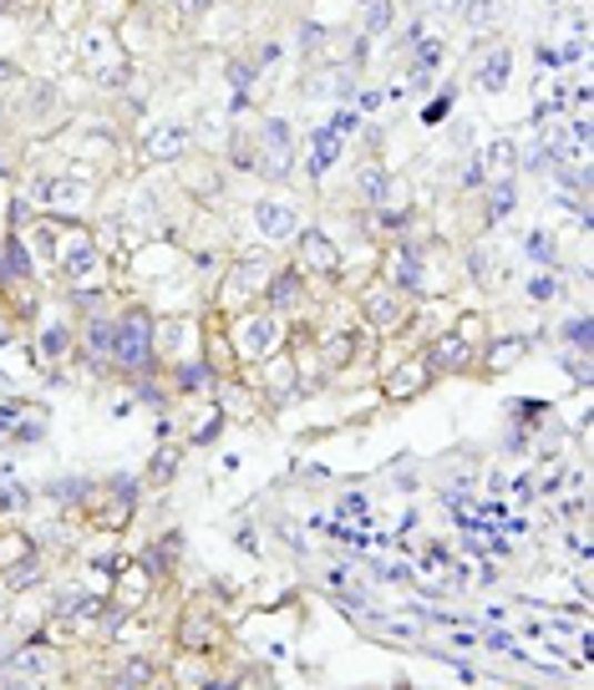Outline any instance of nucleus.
Masks as SVG:
<instances>
[{"label": "nucleus", "instance_id": "nucleus-11", "mask_svg": "<svg viewBox=\"0 0 594 690\" xmlns=\"http://www.w3.org/2000/svg\"><path fill=\"white\" fill-rule=\"evenodd\" d=\"M422 356H427L432 376H437V371H467V366L477 361V351H473V345H467L457 331H437V335L427 341V351H422Z\"/></svg>", "mask_w": 594, "mask_h": 690}, {"label": "nucleus", "instance_id": "nucleus-7", "mask_svg": "<svg viewBox=\"0 0 594 690\" xmlns=\"http://www.w3.org/2000/svg\"><path fill=\"white\" fill-rule=\"evenodd\" d=\"M300 244H295V270L305 280H341V250H335L331 239L321 229H300Z\"/></svg>", "mask_w": 594, "mask_h": 690}, {"label": "nucleus", "instance_id": "nucleus-16", "mask_svg": "<svg viewBox=\"0 0 594 690\" xmlns=\"http://www.w3.org/2000/svg\"><path fill=\"white\" fill-rule=\"evenodd\" d=\"M173 386H179V392H209V386H214V366L203 356L179 361V366H173Z\"/></svg>", "mask_w": 594, "mask_h": 690}, {"label": "nucleus", "instance_id": "nucleus-29", "mask_svg": "<svg viewBox=\"0 0 594 690\" xmlns=\"http://www.w3.org/2000/svg\"><path fill=\"white\" fill-rule=\"evenodd\" d=\"M564 341H570V345H590V321H570Z\"/></svg>", "mask_w": 594, "mask_h": 690}, {"label": "nucleus", "instance_id": "nucleus-20", "mask_svg": "<svg viewBox=\"0 0 594 690\" xmlns=\"http://www.w3.org/2000/svg\"><path fill=\"white\" fill-rule=\"evenodd\" d=\"M477 82H483L487 92H499V87L509 82V51H493V57L477 67Z\"/></svg>", "mask_w": 594, "mask_h": 690}, {"label": "nucleus", "instance_id": "nucleus-9", "mask_svg": "<svg viewBox=\"0 0 594 690\" xmlns=\"http://www.w3.org/2000/svg\"><path fill=\"white\" fill-rule=\"evenodd\" d=\"M427 386H432L427 356H406V361H396V371L386 366V382H381V392L392 396V402H412V396H422Z\"/></svg>", "mask_w": 594, "mask_h": 690}, {"label": "nucleus", "instance_id": "nucleus-17", "mask_svg": "<svg viewBox=\"0 0 594 690\" xmlns=\"http://www.w3.org/2000/svg\"><path fill=\"white\" fill-rule=\"evenodd\" d=\"M77 351V331L67 321H51L47 331H41V356L47 361H67Z\"/></svg>", "mask_w": 594, "mask_h": 690}, {"label": "nucleus", "instance_id": "nucleus-26", "mask_svg": "<svg viewBox=\"0 0 594 690\" xmlns=\"http://www.w3.org/2000/svg\"><path fill=\"white\" fill-rule=\"evenodd\" d=\"M250 77H254V61H229V87H234V97L250 92Z\"/></svg>", "mask_w": 594, "mask_h": 690}, {"label": "nucleus", "instance_id": "nucleus-30", "mask_svg": "<svg viewBox=\"0 0 594 690\" xmlns=\"http://www.w3.org/2000/svg\"><path fill=\"white\" fill-rule=\"evenodd\" d=\"M554 295V280H548V274H538L534 285H528V300H548Z\"/></svg>", "mask_w": 594, "mask_h": 690}, {"label": "nucleus", "instance_id": "nucleus-4", "mask_svg": "<svg viewBox=\"0 0 594 690\" xmlns=\"http://www.w3.org/2000/svg\"><path fill=\"white\" fill-rule=\"evenodd\" d=\"M274 264L270 260H239L234 270L224 274V290H219V310L224 315H239V310H254L264 300V285H270Z\"/></svg>", "mask_w": 594, "mask_h": 690}, {"label": "nucleus", "instance_id": "nucleus-21", "mask_svg": "<svg viewBox=\"0 0 594 690\" xmlns=\"http://www.w3.org/2000/svg\"><path fill=\"white\" fill-rule=\"evenodd\" d=\"M523 351H528V345H523V341H499V345H493V351H487V371H509L513 366V361H519L523 356Z\"/></svg>", "mask_w": 594, "mask_h": 690}, {"label": "nucleus", "instance_id": "nucleus-25", "mask_svg": "<svg viewBox=\"0 0 594 690\" xmlns=\"http://www.w3.org/2000/svg\"><path fill=\"white\" fill-rule=\"evenodd\" d=\"M513 158H519L513 138H499V143L487 148V158H483V163H493V173H509V168H513Z\"/></svg>", "mask_w": 594, "mask_h": 690}, {"label": "nucleus", "instance_id": "nucleus-5", "mask_svg": "<svg viewBox=\"0 0 594 690\" xmlns=\"http://www.w3.org/2000/svg\"><path fill=\"white\" fill-rule=\"evenodd\" d=\"M82 61L92 67V77L102 87L128 82V61H122V47H118V37H112L108 26H92V31L82 37Z\"/></svg>", "mask_w": 594, "mask_h": 690}, {"label": "nucleus", "instance_id": "nucleus-31", "mask_svg": "<svg viewBox=\"0 0 594 690\" xmlns=\"http://www.w3.org/2000/svg\"><path fill=\"white\" fill-rule=\"evenodd\" d=\"M179 680H209V670L203 666H179Z\"/></svg>", "mask_w": 594, "mask_h": 690}, {"label": "nucleus", "instance_id": "nucleus-15", "mask_svg": "<svg viewBox=\"0 0 594 690\" xmlns=\"http://www.w3.org/2000/svg\"><path fill=\"white\" fill-rule=\"evenodd\" d=\"M112 579H118V574H112ZM148 589H153V574H148V569H128L118 584H112V595H118V609H138Z\"/></svg>", "mask_w": 594, "mask_h": 690}, {"label": "nucleus", "instance_id": "nucleus-2", "mask_svg": "<svg viewBox=\"0 0 594 690\" xmlns=\"http://www.w3.org/2000/svg\"><path fill=\"white\" fill-rule=\"evenodd\" d=\"M112 366L128 376H148L158 366V321L148 310H128L112 321Z\"/></svg>", "mask_w": 594, "mask_h": 690}, {"label": "nucleus", "instance_id": "nucleus-6", "mask_svg": "<svg viewBox=\"0 0 594 690\" xmlns=\"http://www.w3.org/2000/svg\"><path fill=\"white\" fill-rule=\"evenodd\" d=\"M290 163H295V148H290V128L280 118H264L254 128V173H270V179H285Z\"/></svg>", "mask_w": 594, "mask_h": 690}, {"label": "nucleus", "instance_id": "nucleus-3", "mask_svg": "<svg viewBox=\"0 0 594 690\" xmlns=\"http://www.w3.org/2000/svg\"><path fill=\"white\" fill-rule=\"evenodd\" d=\"M361 321H366V331L376 335V341H386V335L412 331L416 305H412V295H406V290L386 285V280L376 274V280L361 290Z\"/></svg>", "mask_w": 594, "mask_h": 690}, {"label": "nucleus", "instance_id": "nucleus-1", "mask_svg": "<svg viewBox=\"0 0 594 690\" xmlns=\"http://www.w3.org/2000/svg\"><path fill=\"white\" fill-rule=\"evenodd\" d=\"M229 345H234V361L239 366H260L270 361L274 351H285V315H274L270 305H254V310H239L234 325H229Z\"/></svg>", "mask_w": 594, "mask_h": 690}, {"label": "nucleus", "instance_id": "nucleus-28", "mask_svg": "<svg viewBox=\"0 0 594 690\" xmlns=\"http://www.w3.org/2000/svg\"><path fill=\"white\" fill-rule=\"evenodd\" d=\"M528 254H534L538 264H554V244H548V234H534V239H528Z\"/></svg>", "mask_w": 594, "mask_h": 690}, {"label": "nucleus", "instance_id": "nucleus-18", "mask_svg": "<svg viewBox=\"0 0 594 690\" xmlns=\"http://www.w3.org/2000/svg\"><path fill=\"white\" fill-rule=\"evenodd\" d=\"M183 645H193V650L209 655V645H219V625L203 615V609H199V615L189 609V619H183Z\"/></svg>", "mask_w": 594, "mask_h": 690}, {"label": "nucleus", "instance_id": "nucleus-24", "mask_svg": "<svg viewBox=\"0 0 594 690\" xmlns=\"http://www.w3.org/2000/svg\"><path fill=\"white\" fill-rule=\"evenodd\" d=\"M483 315H457V325H447V331H457V335H463V341L467 345H473V351H477V345H483L487 341V331H483Z\"/></svg>", "mask_w": 594, "mask_h": 690}, {"label": "nucleus", "instance_id": "nucleus-10", "mask_svg": "<svg viewBox=\"0 0 594 690\" xmlns=\"http://www.w3.org/2000/svg\"><path fill=\"white\" fill-rule=\"evenodd\" d=\"M193 148V132L183 122H158L153 132L143 138V158L148 163H183Z\"/></svg>", "mask_w": 594, "mask_h": 690}, {"label": "nucleus", "instance_id": "nucleus-12", "mask_svg": "<svg viewBox=\"0 0 594 690\" xmlns=\"http://www.w3.org/2000/svg\"><path fill=\"white\" fill-rule=\"evenodd\" d=\"M41 199L51 203V214H57V219H67V214L82 219V214H87V203L97 199V189H92L87 179H51L47 189H41Z\"/></svg>", "mask_w": 594, "mask_h": 690}, {"label": "nucleus", "instance_id": "nucleus-27", "mask_svg": "<svg viewBox=\"0 0 594 690\" xmlns=\"http://www.w3.org/2000/svg\"><path fill=\"white\" fill-rule=\"evenodd\" d=\"M447 108H452V92H442L437 102H427V112H422V122H432V128H437V122L447 118Z\"/></svg>", "mask_w": 594, "mask_h": 690}, {"label": "nucleus", "instance_id": "nucleus-23", "mask_svg": "<svg viewBox=\"0 0 594 690\" xmlns=\"http://www.w3.org/2000/svg\"><path fill=\"white\" fill-rule=\"evenodd\" d=\"M463 16H467V21H473V26H483V31H487V26H499V0H467V6H463Z\"/></svg>", "mask_w": 594, "mask_h": 690}, {"label": "nucleus", "instance_id": "nucleus-13", "mask_svg": "<svg viewBox=\"0 0 594 690\" xmlns=\"http://www.w3.org/2000/svg\"><path fill=\"white\" fill-rule=\"evenodd\" d=\"M254 219H260V229L280 244V239H290V234H300V219H295V209L290 203H274V199H264V203H254Z\"/></svg>", "mask_w": 594, "mask_h": 690}, {"label": "nucleus", "instance_id": "nucleus-8", "mask_svg": "<svg viewBox=\"0 0 594 690\" xmlns=\"http://www.w3.org/2000/svg\"><path fill=\"white\" fill-rule=\"evenodd\" d=\"M260 305H270L274 315H300V310L310 305V280L295 270V264H290V270H274Z\"/></svg>", "mask_w": 594, "mask_h": 690}, {"label": "nucleus", "instance_id": "nucleus-14", "mask_svg": "<svg viewBox=\"0 0 594 690\" xmlns=\"http://www.w3.org/2000/svg\"><path fill=\"white\" fill-rule=\"evenodd\" d=\"M341 148H345V138L331 128V122H325V128H315V138H310V163H305V168H310V179H321L325 168L341 158Z\"/></svg>", "mask_w": 594, "mask_h": 690}, {"label": "nucleus", "instance_id": "nucleus-22", "mask_svg": "<svg viewBox=\"0 0 594 690\" xmlns=\"http://www.w3.org/2000/svg\"><path fill=\"white\" fill-rule=\"evenodd\" d=\"M509 209H513V179H503L499 183V189H493V193H487V224H499V219L503 214H509Z\"/></svg>", "mask_w": 594, "mask_h": 690}, {"label": "nucleus", "instance_id": "nucleus-19", "mask_svg": "<svg viewBox=\"0 0 594 690\" xmlns=\"http://www.w3.org/2000/svg\"><path fill=\"white\" fill-rule=\"evenodd\" d=\"M21 559H31V544L16 528H0V569H21Z\"/></svg>", "mask_w": 594, "mask_h": 690}]
</instances>
